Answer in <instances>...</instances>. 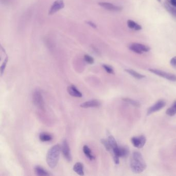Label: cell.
Returning <instances> with one entry per match:
<instances>
[{
  "mask_svg": "<svg viewBox=\"0 0 176 176\" xmlns=\"http://www.w3.org/2000/svg\"><path fill=\"white\" fill-rule=\"evenodd\" d=\"M167 115L169 116H173L176 114V101L170 108L168 109L166 111Z\"/></svg>",
  "mask_w": 176,
  "mask_h": 176,
  "instance_id": "cell-21",
  "label": "cell"
},
{
  "mask_svg": "<svg viewBox=\"0 0 176 176\" xmlns=\"http://www.w3.org/2000/svg\"><path fill=\"white\" fill-rule=\"evenodd\" d=\"M130 167L132 172L136 174L143 172L146 168V164L141 153L134 151L132 153L130 161Z\"/></svg>",
  "mask_w": 176,
  "mask_h": 176,
  "instance_id": "cell-1",
  "label": "cell"
},
{
  "mask_svg": "<svg viewBox=\"0 0 176 176\" xmlns=\"http://www.w3.org/2000/svg\"><path fill=\"white\" fill-rule=\"evenodd\" d=\"M83 149V152H84V154L90 160H95V157H94V155H92V151L87 146H86V145L84 146Z\"/></svg>",
  "mask_w": 176,
  "mask_h": 176,
  "instance_id": "cell-17",
  "label": "cell"
},
{
  "mask_svg": "<svg viewBox=\"0 0 176 176\" xmlns=\"http://www.w3.org/2000/svg\"><path fill=\"white\" fill-rule=\"evenodd\" d=\"M129 150L127 147H119V156L120 158H125L127 157L129 155Z\"/></svg>",
  "mask_w": 176,
  "mask_h": 176,
  "instance_id": "cell-18",
  "label": "cell"
},
{
  "mask_svg": "<svg viewBox=\"0 0 176 176\" xmlns=\"http://www.w3.org/2000/svg\"><path fill=\"white\" fill-rule=\"evenodd\" d=\"M101 143L104 146V147L106 148V150L109 151V152H111V147L110 146L109 143L108 142V140H106V139H102L101 140Z\"/></svg>",
  "mask_w": 176,
  "mask_h": 176,
  "instance_id": "cell-23",
  "label": "cell"
},
{
  "mask_svg": "<svg viewBox=\"0 0 176 176\" xmlns=\"http://www.w3.org/2000/svg\"><path fill=\"white\" fill-rule=\"evenodd\" d=\"M122 100L125 102H127L128 103L130 104H131V105L134 106L139 107L141 106V104H140V103L139 101H136V100H133V99H130V98H124Z\"/></svg>",
  "mask_w": 176,
  "mask_h": 176,
  "instance_id": "cell-22",
  "label": "cell"
},
{
  "mask_svg": "<svg viewBox=\"0 0 176 176\" xmlns=\"http://www.w3.org/2000/svg\"><path fill=\"white\" fill-rule=\"evenodd\" d=\"M157 1H158V2H161V0H157Z\"/></svg>",
  "mask_w": 176,
  "mask_h": 176,
  "instance_id": "cell-30",
  "label": "cell"
},
{
  "mask_svg": "<svg viewBox=\"0 0 176 176\" xmlns=\"http://www.w3.org/2000/svg\"><path fill=\"white\" fill-rule=\"evenodd\" d=\"M61 150L62 151L63 155L68 161H71L72 160L70 150L69 148L68 142L66 139L63 141L62 146L61 147Z\"/></svg>",
  "mask_w": 176,
  "mask_h": 176,
  "instance_id": "cell-8",
  "label": "cell"
},
{
  "mask_svg": "<svg viewBox=\"0 0 176 176\" xmlns=\"http://www.w3.org/2000/svg\"><path fill=\"white\" fill-rule=\"evenodd\" d=\"M86 23L87 24H88L89 26H90L91 27H92V28H94V29H96L97 28L96 24L94 23V22H92V21H88L86 22Z\"/></svg>",
  "mask_w": 176,
  "mask_h": 176,
  "instance_id": "cell-28",
  "label": "cell"
},
{
  "mask_svg": "<svg viewBox=\"0 0 176 176\" xmlns=\"http://www.w3.org/2000/svg\"><path fill=\"white\" fill-rule=\"evenodd\" d=\"M165 105H166V102L164 100H158V101H157L155 104H153L149 109L147 111V115H149L155 112L160 111L164 108Z\"/></svg>",
  "mask_w": 176,
  "mask_h": 176,
  "instance_id": "cell-7",
  "label": "cell"
},
{
  "mask_svg": "<svg viewBox=\"0 0 176 176\" xmlns=\"http://www.w3.org/2000/svg\"><path fill=\"white\" fill-rule=\"evenodd\" d=\"M146 142V137L143 135L136 136V137H133L131 139V142L132 143L133 146L139 148H142L145 145Z\"/></svg>",
  "mask_w": 176,
  "mask_h": 176,
  "instance_id": "cell-9",
  "label": "cell"
},
{
  "mask_svg": "<svg viewBox=\"0 0 176 176\" xmlns=\"http://www.w3.org/2000/svg\"><path fill=\"white\" fill-rule=\"evenodd\" d=\"M128 26L131 29H133L135 31H140L142 29V27L135 21L132 20H128L127 21Z\"/></svg>",
  "mask_w": 176,
  "mask_h": 176,
  "instance_id": "cell-14",
  "label": "cell"
},
{
  "mask_svg": "<svg viewBox=\"0 0 176 176\" xmlns=\"http://www.w3.org/2000/svg\"><path fill=\"white\" fill-rule=\"evenodd\" d=\"M148 70L151 73L156 74L158 76H161L162 78L167 79L168 80L171 81H176V76L175 74L169 73L165 72L164 71L156 69H149Z\"/></svg>",
  "mask_w": 176,
  "mask_h": 176,
  "instance_id": "cell-5",
  "label": "cell"
},
{
  "mask_svg": "<svg viewBox=\"0 0 176 176\" xmlns=\"http://www.w3.org/2000/svg\"><path fill=\"white\" fill-rule=\"evenodd\" d=\"M61 147L59 145H56L51 147L47 153V162L50 167L55 168L59 161L61 153Z\"/></svg>",
  "mask_w": 176,
  "mask_h": 176,
  "instance_id": "cell-2",
  "label": "cell"
},
{
  "mask_svg": "<svg viewBox=\"0 0 176 176\" xmlns=\"http://www.w3.org/2000/svg\"><path fill=\"white\" fill-rule=\"evenodd\" d=\"M125 71L127 73H128L129 74H130L131 76H133L134 78H137V79H142V78H145V76H144L143 74H140L139 73H137L135 70H133L132 69H125Z\"/></svg>",
  "mask_w": 176,
  "mask_h": 176,
  "instance_id": "cell-15",
  "label": "cell"
},
{
  "mask_svg": "<svg viewBox=\"0 0 176 176\" xmlns=\"http://www.w3.org/2000/svg\"><path fill=\"white\" fill-rule=\"evenodd\" d=\"M169 3H170L172 6H174L176 7V0H169Z\"/></svg>",
  "mask_w": 176,
  "mask_h": 176,
  "instance_id": "cell-29",
  "label": "cell"
},
{
  "mask_svg": "<svg viewBox=\"0 0 176 176\" xmlns=\"http://www.w3.org/2000/svg\"><path fill=\"white\" fill-rule=\"evenodd\" d=\"M7 62H8V57H6V59L4 60V62L3 63L1 66V76H2V74H3V73H4Z\"/></svg>",
  "mask_w": 176,
  "mask_h": 176,
  "instance_id": "cell-24",
  "label": "cell"
},
{
  "mask_svg": "<svg viewBox=\"0 0 176 176\" xmlns=\"http://www.w3.org/2000/svg\"><path fill=\"white\" fill-rule=\"evenodd\" d=\"M67 91H68L69 94L73 97L80 98V97H82V93L78 90V89L76 88V86H74L73 85L68 87Z\"/></svg>",
  "mask_w": 176,
  "mask_h": 176,
  "instance_id": "cell-12",
  "label": "cell"
},
{
  "mask_svg": "<svg viewBox=\"0 0 176 176\" xmlns=\"http://www.w3.org/2000/svg\"><path fill=\"white\" fill-rule=\"evenodd\" d=\"M34 170L36 174L38 176H49L50 175L43 167L39 166H36L35 167Z\"/></svg>",
  "mask_w": 176,
  "mask_h": 176,
  "instance_id": "cell-16",
  "label": "cell"
},
{
  "mask_svg": "<svg viewBox=\"0 0 176 176\" xmlns=\"http://www.w3.org/2000/svg\"><path fill=\"white\" fill-rule=\"evenodd\" d=\"M108 142L110 144V146L111 147V152L114 149L116 148L117 147H118L117 142L116 141L115 138L111 136V135H110L109 137H108Z\"/></svg>",
  "mask_w": 176,
  "mask_h": 176,
  "instance_id": "cell-19",
  "label": "cell"
},
{
  "mask_svg": "<svg viewBox=\"0 0 176 176\" xmlns=\"http://www.w3.org/2000/svg\"><path fill=\"white\" fill-rule=\"evenodd\" d=\"M102 66H103V68L105 69V70L107 73H110V74H114V71L113 69L111 67L107 65H103Z\"/></svg>",
  "mask_w": 176,
  "mask_h": 176,
  "instance_id": "cell-25",
  "label": "cell"
},
{
  "mask_svg": "<svg viewBox=\"0 0 176 176\" xmlns=\"http://www.w3.org/2000/svg\"><path fill=\"white\" fill-rule=\"evenodd\" d=\"M39 139L42 142H49L52 139V136L48 133L43 132L39 135Z\"/></svg>",
  "mask_w": 176,
  "mask_h": 176,
  "instance_id": "cell-20",
  "label": "cell"
},
{
  "mask_svg": "<svg viewBox=\"0 0 176 176\" xmlns=\"http://www.w3.org/2000/svg\"><path fill=\"white\" fill-rule=\"evenodd\" d=\"M101 105V103L98 100H92L81 104L80 106L83 108H98Z\"/></svg>",
  "mask_w": 176,
  "mask_h": 176,
  "instance_id": "cell-11",
  "label": "cell"
},
{
  "mask_svg": "<svg viewBox=\"0 0 176 176\" xmlns=\"http://www.w3.org/2000/svg\"><path fill=\"white\" fill-rule=\"evenodd\" d=\"M129 48L133 52L139 54H142L144 52H148L150 50V48L148 45L139 43H131Z\"/></svg>",
  "mask_w": 176,
  "mask_h": 176,
  "instance_id": "cell-3",
  "label": "cell"
},
{
  "mask_svg": "<svg viewBox=\"0 0 176 176\" xmlns=\"http://www.w3.org/2000/svg\"><path fill=\"white\" fill-rule=\"evenodd\" d=\"M33 101L34 105L40 110L45 109V103L41 92L36 90L33 95Z\"/></svg>",
  "mask_w": 176,
  "mask_h": 176,
  "instance_id": "cell-4",
  "label": "cell"
},
{
  "mask_svg": "<svg viewBox=\"0 0 176 176\" xmlns=\"http://www.w3.org/2000/svg\"><path fill=\"white\" fill-rule=\"evenodd\" d=\"M98 4L106 10L111 11V12H120L122 10V7L121 6L115 5L108 2H100Z\"/></svg>",
  "mask_w": 176,
  "mask_h": 176,
  "instance_id": "cell-10",
  "label": "cell"
},
{
  "mask_svg": "<svg viewBox=\"0 0 176 176\" xmlns=\"http://www.w3.org/2000/svg\"><path fill=\"white\" fill-rule=\"evenodd\" d=\"M84 59L86 61L87 63L89 64H92L94 63V59L92 57L90 56L89 55H85L84 56Z\"/></svg>",
  "mask_w": 176,
  "mask_h": 176,
  "instance_id": "cell-26",
  "label": "cell"
},
{
  "mask_svg": "<svg viewBox=\"0 0 176 176\" xmlns=\"http://www.w3.org/2000/svg\"><path fill=\"white\" fill-rule=\"evenodd\" d=\"M73 169L78 175L83 176L84 175V166L82 163L78 162L76 163L73 166Z\"/></svg>",
  "mask_w": 176,
  "mask_h": 176,
  "instance_id": "cell-13",
  "label": "cell"
},
{
  "mask_svg": "<svg viewBox=\"0 0 176 176\" xmlns=\"http://www.w3.org/2000/svg\"><path fill=\"white\" fill-rule=\"evenodd\" d=\"M65 7V4L63 0H56L53 3L49 10V15H53Z\"/></svg>",
  "mask_w": 176,
  "mask_h": 176,
  "instance_id": "cell-6",
  "label": "cell"
},
{
  "mask_svg": "<svg viewBox=\"0 0 176 176\" xmlns=\"http://www.w3.org/2000/svg\"><path fill=\"white\" fill-rule=\"evenodd\" d=\"M170 64L172 67L176 69V56L172 57V59H170Z\"/></svg>",
  "mask_w": 176,
  "mask_h": 176,
  "instance_id": "cell-27",
  "label": "cell"
}]
</instances>
